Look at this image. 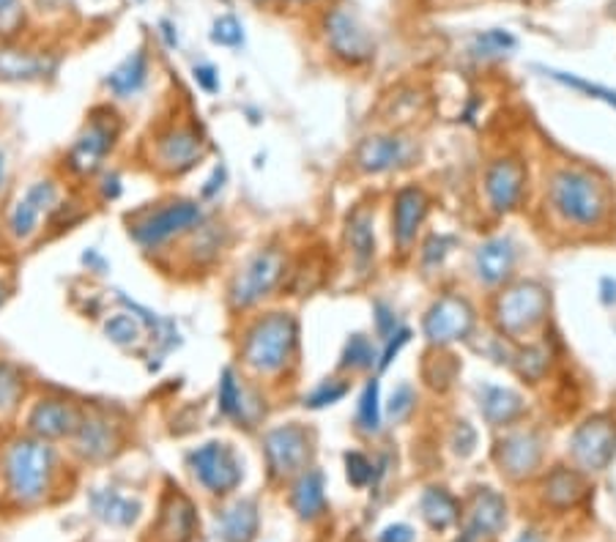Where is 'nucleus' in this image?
Segmentation results:
<instances>
[{"label": "nucleus", "mask_w": 616, "mask_h": 542, "mask_svg": "<svg viewBox=\"0 0 616 542\" xmlns=\"http://www.w3.org/2000/svg\"><path fill=\"white\" fill-rule=\"evenodd\" d=\"M56 452L41 439H20L7 452V488L20 504H36L50 491Z\"/></svg>", "instance_id": "obj_1"}, {"label": "nucleus", "mask_w": 616, "mask_h": 542, "mask_svg": "<svg viewBox=\"0 0 616 542\" xmlns=\"http://www.w3.org/2000/svg\"><path fill=\"white\" fill-rule=\"evenodd\" d=\"M299 340V323L288 312L260 318L244 337V361L255 373L272 375L288 365Z\"/></svg>", "instance_id": "obj_2"}, {"label": "nucleus", "mask_w": 616, "mask_h": 542, "mask_svg": "<svg viewBox=\"0 0 616 542\" xmlns=\"http://www.w3.org/2000/svg\"><path fill=\"white\" fill-rule=\"evenodd\" d=\"M551 200L565 220L578 225H594L605 214V193L587 173L562 170L551 184Z\"/></svg>", "instance_id": "obj_3"}, {"label": "nucleus", "mask_w": 616, "mask_h": 542, "mask_svg": "<svg viewBox=\"0 0 616 542\" xmlns=\"http://www.w3.org/2000/svg\"><path fill=\"white\" fill-rule=\"evenodd\" d=\"M283 255L278 249H263V252L252 255L247 263L238 269V274L231 283V305L233 307H252L258 305L263 296L274 291V285L283 278Z\"/></svg>", "instance_id": "obj_4"}, {"label": "nucleus", "mask_w": 616, "mask_h": 542, "mask_svg": "<svg viewBox=\"0 0 616 542\" xmlns=\"http://www.w3.org/2000/svg\"><path fill=\"white\" fill-rule=\"evenodd\" d=\"M545 312H549V294H545L543 285L538 283L515 285V288H509L507 294L498 299L496 307L498 327L507 334H513V337L538 327L545 318Z\"/></svg>", "instance_id": "obj_5"}, {"label": "nucleus", "mask_w": 616, "mask_h": 542, "mask_svg": "<svg viewBox=\"0 0 616 542\" xmlns=\"http://www.w3.org/2000/svg\"><path fill=\"white\" fill-rule=\"evenodd\" d=\"M195 477L211 493H231L242 482V464L236 452L222 441H209L189 455Z\"/></svg>", "instance_id": "obj_6"}, {"label": "nucleus", "mask_w": 616, "mask_h": 542, "mask_svg": "<svg viewBox=\"0 0 616 542\" xmlns=\"http://www.w3.org/2000/svg\"><path fill=\"white\" fill-rule=\"evenodd\" d=\"M263 449H267L272 475L291 477L305 469L307 460H310V435H307V430L301 424H280V428L267 433Z\"/></svg>", "instance_id": "obj_7"}, {"label": "nucleus", "mask_w": 616, "mask_h": 542, "mask_svg": "<svg viewBox=\"0 0 616 542\" xmlns=\"http://www.w3.org/2000/svg\"><path fill=\"white\" fill-rule=\"evenodd\" d=\"M200 222V209L189 200H178V204H168L164 209L153 211L146 220L137 222L132 227V238H135L140 247H159L168 238L178 236V233H187L189 227H195Z\"/></svg>", "instance_id": "obj_8"}, {"label": "nucleus", "mask_w": 616, "mask_h": 542, "mask_svg": "<svg viewBox=\"0 0 616 542\" xmlns=\"http://www.w3.org/2000/svg\"><path fill=\"white\" fill-rule=\"evenodd\" d=\"M572 458L581 469L600 471L616 452V428L608 417H592L572 435Z\"/></svg>", "instance_id": "obj_9"}, {"label": "nucleus", "mask_w": 616, "mask_h": 542, "mask_svg": "<svg viewBox=\"0 0 616 542\" xmlns=\"http://www.w3.org/2000/svg\"><path fill=\"white\" fill-rule=\"evenodd\" d=\"M475 327V310L460 296H444L424 316V334L430 343L447 345L464 340Z\"/></svg>", "instance_id": "obj_10"}, {"label": "nucleus", "mask_w": 616, "mask_h": 542, "mask_svg": "<svg viewBox=\"0 0 616 542\" xmlns=\"http://www.w3.org/2000/svg\"><path fill=\"white\" fill-rule=\"evenodd\" d=\"M327 36L332 50L350 63L368 61L373 56V39L348 9H334L327 20Z\"/></svg>", "instance_id": "obj_11"}, {"label": "nucleus", "mask_w": 616, "mask_h": 542, "mask_svg": "<svg viewBox=\"0 0 616 542\" xmlns=\"http://www.w3.org/2000/svg\"><path fill=\"white\" fill-rule=\"evenodd\" d=\"M56 198H58V189L52 181H36L34 187H28V193L14 204L12 217H9L12 236L20 238V242H28L30 236H36L41 214L56 206Z\"/></svg>", "instance_id": "obj_12"}, {"label": "nucleus", "mask_w": 616, "mask_h": 542, "mask_svg": "<svg viewBox=\"0 0 616 542\" xmlns=\"http://www.w3.org/2000/svg\"><path fill=\"white\" fill-rule=\"evenodd\" d=\"M115 143V130H110V124H102V121H94L83 135L74 140L72 151H69V168L74 173L91 175L102 168L104 157L113 151Z\"/></svg>", "instance_id": "obj_13"}, {"label": "nucleus", "mask_w": 616, "mask_h": 542, "mask_svg": "<svg viewBox=\"0 0 616 542\" xmlns=\"http://www.w3.org/2000/svg\"><path fill=\"white\" fill-rule=\"evenodd\" d=\"M79 417L77 408L66 401H41L36 403L34 411H30L28 424L41 441L45 439H66V435L77 433Z\"/></svg>", "instance_id": "obj_14"}, {"label": "nucleus", "mask_w": 616, "mask_h": 542, "mask_svg": "<svg viewBox=\"0 0 616 542\" xmlns=\"http://www.w3.org/2000/svg\"><path fill=\"white\" fill-rule=\"evenodd\" d=\"M496 460L502 466L504 475L513 480H523V477L534 475L540 464V441L534 433H515L504 439L496 449Z\"/></svg>", "instance_id": "obj_15"}, {"label": "nucleus", "mask_w": 616, "mask_h": 542, "mask_svg": "<svg viewBox=\"0 0 616 542\" xmlns=\"http://www.w3.org/2000/svg\"><path fill=\"white\" fill-rule=\"evenodd\" d=\"M523 181H526V170L520 168L518 162L513 159H502V162L493 164L488 170V198H491L493 209L496 211H509L515 209V204L523 195Z\"/></svg>", "instance_id": "obj_16"}, {"label": "nucleus", "mask_w": 616, "mask_h": 542, "mask_svg": "<svg viewBox=\"0 0 616 542\" xmlns=\"http://www.w3.org/2000/svg\"><path fill=\"white\" fill-rule=\"evenodd\" d=\"M159 164L170 173H184L204 157V140L193 130H173L159 140Z\"/></svg>", "instance_id": "obj_17"}, {"label": "nucleus", "mask_w": 616, "mask_h": 542, "mask_svg": "<svg viewBox=\"0 0 616 542\" xmlns=\"http://www.w3.org/2000/svg\"><path fill=\"white\" fill-rule=\"evenodd\" d=\"M507 523V504L498 493H493L491 488H482L475 493L469 509V540L471 537H493L504 529Z\"/></svg>", "instance_id": "obj_18"}, {"label": "nucleus", "mask_w": 616, "mask_h": 542, "mask_svg": "<svg viewBox=\"0 0 616 542\" xmlns=\"http://www.w3.org/2000/svg\"><path fill=\"white\" fill-rule=\"evenodd\" d=\"M195 531V509L182 493H170L157 523L159 542H189Z\"/></svg>", "instance_id": "obj_19"}, {"label": "nucleus", "mask_w": 616, "mask_h": 542, "mask_svg": "<svg viewBox=\"0 0 616 542\" xmlns=\"http://www.w3.org/2000/svg\"><path fill=\"white\" fill-rule=\"evenodd\" d=\"M115 428L108 419H83L74 433V449L85 460H104L115 449Z\"/></svg>", "instance_id": "obj_20"}, {"label": "nucleus", "mask_w": 616, "mask_h": 542, "mask_svg": "<svg viewBox=\"0 0 616 542\" xmlns=\"http://www.w3.org/2000/svg\"><path fill=\"white\" fill-rule=\"evenodd\" d=\"M424 211H428V200L419 189L408 187L401 189L395 198V238L401 247H408L417 236L419 225L424 220Z\"/></svg>", "instance_id": "obj_21"}, {"label": "nucleus", "mask_w": 616, "mask_h": 542, "mask_svg": "<svg viewBox=\"0 0 616 542\" xmlns=\"http://www.w3.org/2000/svg\"><path fill=\"white\" fill-rule=\"evenodd\" d=\"M477 274L480 280H485L488 285H496L502 280L509 278V271H513L515 263V249L507 238H491V242L482 244L477 249Z\"/></svg>", "instance_id": "obj_22"}, {"label": "nucleus", "mask_w": 616, "mask_h": 542, "mask_svg": "<svg viewBox=\"0 0 616 542\" xmlns=\"http://www.w3.org/2000/svg\"><path fill=\"white\" fill-rule=\"evenodd\" d=\"M408 148L401 137H368L359 146L357 162L362 170L370 173H381V170H392L406 159Z\"/></svg>", "instance_id": "obj_23"}, {"label": "nucleus", "mask_w": 616, "mask_h": 542, "mask_svg": "<svg viewBox=\"0 0 616 542\" xmlns=\"http://www.w3.org/2000/svg\"><path fill=\"white\" fill-rule=\"evenodd\" d=\"M217 531L225 542H252L258 534V507L252 502H236L217 515Z\"/></svg>", "instance_id": "obj_24"}, {"label": "nucleus", "mask_w": 616, "mask_h": 542, "mask_svg": "<svg viewBox=\"0 0 616 542\" xmlns=\"http://www.w3.org/2000/svg\"><path fill=\"white\" fill-rule=\"evenodd\" d=\"M146 77H148V58L143 50H135L130 58H124V61L110 72L108 88L113 90L119 99H130L135 97V94H140L143 85H146Z\"/></svg>", "instance_id": "obj_25"}, {"label": "nucleus", "mask_w": 616, "mask_h": 542, "mask_svg": "<svg viewBox=\"0 0 616 542\" xmlns=\"http://www.w3.org/2000/svg\"><path fill=\"white\" fill-rule=\"evenodd\" d=\"M56 69V61L36 52L0 50V79H39Z\"/></svg>", "instance_id": "obj_26"}, {"label": "nucleus", "mask_w": 616, "mask_h": 542, "mask_svg": "<svg viewBox=\"0 0 616 542\" xmlns=\"http://www.w3.org/2000/svg\"><path fill=\"white\" fill-rule=\"evenodd\" d=\"M91 509L99 520L110 526H130L135 523L140 504L132 502L130 496L119 491H94L91 493Z\"/></svg>", "instance_id": "obj_27"}, {"label": "nucleus", "mask_w": 616, "mask_h": 542, "mask_svg": "<svg viewBox=\"0 0 616 542\" xmlns=\"http://www.w3.org/2000/svg\"><path fill=\"white\" fill-rule=\"evenodd\" d=\"M583 493H587V485H583L581 477L570 469H554L543 485L545 502L556 509L572 507V504L581 502Z\"/></svg>", "instance_id": "obj_28"}, {"label": "nucleus", "mask_w": 616, "mask_h": 542, "mask_svg": "<svg viewBox=\"0 0 616 542\" xmlns=\"http://www.w3.org/2000/svg\"><path fill=\"white\" fill-rule=\"evenodd\" d=\"M294 509L299 513V518H318L327 507V493H323V475L321 471H307L299 477V482L294 485Z\"/></svg>", "instance_id": "obj_29"}, {"label": "nucleus", "mask_w": 616, "mask_h": 542, "mask_svg": "<svg viewBox=\"0 0 616 542\" xmlns=\"http://www.w3.org/2000/svg\"><path fill=\"white\" fill-rule=\"evenodd\" d=\"M482 414L491 424H509L523 414V401L504 386H485L482 390Z\"/></svg>", "instance_id": "obj_30"}, {"label": "nucleus", "mask_w": 616, "mask_h": 542, "mask_svg": "<svg viewBox=\"0 0 616 542\" xmlns=\"http://www.w3.org/2000/svg\"><path fill=\"white\" fill-rule=\"evenodd\" d=\"M419 507H422V515L430 529L435 531L449 529V526L458 520L460 513L458 502H455L444 488H428V491L422 493V504H419Z\"/></svg>", "instance_id": "obj_31"}, {"label": "nucleus", "mask_w": 616, "mask_h": 542, "mask_svg": "<svg viewBox=\"0 0 616 542\" xmlns=\"http://www.w3.org/2000/svg\"><path fill=\"white\" fill-rule=\"evenodd\" d=\"M247 392L244 386L238 384L236 373L233 370H222V379H220V411L225 417L236 419V422H249L247 417Z\"/></svg>", "instance_id": "obj_32"}, {"label": "nucleus", "mask_w": 616, "mask_h": 542, "mask_svg": "<svg viewBox=\"0 0 616 542\" xmlns=\"http://www.w3.org/2000/svg\"><path fill=\"white\" fill-rule=\"evenodd\" d=\"M348 242L359 263H368L373 258V227H370L368 214H354L348 222Z\"/></svg>", "instance_id": "obj_33"}, {"label": "nucleus", "mask_w": 616, "mask_h": 542, "mask_svg": "<svg viewBox=\"0 0 616 542\" xmlns=\"http://www.w3.org/2000/svg\"><path fill=\"white\" fill-rule=\"evenodd\" d=\"M104 334H108L115 345H121V348H130V345H135L137 340L143 337V327L130 312H115L113 318L104 321Z\"/></svg>", "instance_id": "obj_34"}, {"label": "nucleus", "mask_w": 616, "mask_h": 542, "mask_svg": "<svg viewBox=\"0 0 616 542\" xmlns=\"http://www.w3.org/2000/svg\"><path fill=\"white\" fill-rule=\"evenodd\" d=\"M23 375L12 365H0V414H12L23 397Z\"/></svg>", "instance_id": "obj_35"}, {"label": "nucleus", "mask_w": 616, "mask_h": 542, "mask_svg": "<svg viewBox=\"0 0 616 542\" xmlns=\"http://www.w3.org/2000/svg\"><path fill=\"white\" fill-rule=\"evenodd\" d=\"M375 361V350H373V343H370L365 334H354V337L348 340V345H345V354H343V368H354V370H368L373 368Z\"/></svg>", "instance_id": "obj_36"}, {"label": "nucleus", "mask_w": 616, "mask_h": 542, "mask_svg": "<svg viewBox=\"0 0 616 542\" xmlns=\"http://www.w3.org/2000/svg\"><path fill=\"white\" fill-rule=\"evenodd\" d=\"M357 422L365 433H375L381 424V411H379V384L370 381L362 392V401H359V414Z\"/></svg>", "instance_id": "obj_37"}, {"label": "nucleus", "mask_w": 616, "mask_h": 542, "mask_svg": "<svg viewBox=\"0 0 616 542\" xmlns=\"http://www.w3.org/2000/svg\"><path fill=\"white\" fill-rule=\"evenodd\" d=\"M518 370L529 381L543 379V373L549 370V354L543 348H526L518 359Z\"/></svg>", "instance_id": "obj_38"}, {"label": "nucleus", "mask_w": 616, "mask_h": 542, "mask_svg": "<svg viewBox=\"0 0 616 542\" xmlns=\"http://www.w3.org/2000/svg\"><path fill=\"white\" fill-rule=\"evenodd\" d=\"M211 39L222 47H238L244 41V28L236 17H220L211 30Z\"/></svg>", "instance_id": "obj_39"}, {"label": "nucleus", "mask_w": 616, "mask_h": 542, "mask_svg": "<svg viewBox=\"0 0 616 542\" xmlns=\"http://www.w3.org/2000/svg\"><path fill=\"white\" fill-rule=\"evenodd\" d=\"M513 36L509 34H502V30H488V34H482L480 39L475 41V50L477 56H502V52L513 50Z\"/></svg>", "instance_id": "obj_40"}, {"label": "nucleus", "mask_w": 616, "mask_h": 542, "mask_svg": "<svg viewBox=\"0 0 616 542\" xmlns=\"http://www.w3.org/2000/svg\"><path fill=\"white\" fill-rule=\"evenodd\" d=\"M345 466H348L350 485L365 488L373 480V464H370L365 455H359V452H348V455H345Z\"/></svg>", "instance_id": "obj_41"}, {"label": "nucleus", "mask_w": 616, "mask_h": 542, "mask_svg": "<svg viewBox=\"0 0 616 542\" xmlns=\"http://www.w3.org/2000/svg\"><path fill=\"white\" fill-rule=\"evenodd\" d=\"M345 390H348L345 384H337V381H327V384L318 386V390L312 392L310 397H305V406H310V408L332 406V403H337L340 397L345 395Z\"/></svg>", "instance_id": "obj_42"}, {"label": "nucleus", "mask_w": 616, "mask_h": 542, "mask_svg": "<svg viewBox=\"0 0 616 542\" xmlns=\"http://www.w3.org/2000/svg\"><path fill=\"white\" fill-rule=\"evenodd\" d=\"M551 77L559 79V83H565V85H572V88H578V90H587V94H594V97H597V99H603V102L614 104V108H616V90L600 88V85H592V83H583V79L570 77V74H562V72H551Z\"/></svg>", "instance_id": "obj_43"}, {"label": "nucleus", "mask_w": 616, "mask_h": 542, "mask_svg": "<svg viewBox=\"0 0 616 542\" xmlns=\"http://www.w3.org/2000/svg\"><path fill=\"white\" fill-rule=\"evenodd\" d=\"M411 408H414L411 386H408V384L397 386L395 395H392V401H390V414L395 419H403V417H408V411H411Z\"/></svg>", "instance_id": "obj_44"}, {"label": "nucleus", "mask_w": 616, "mask_h": 542, "mask_svg": "<svg viewBox=\"0 0 616 542\" xmlns=\"http://www.w3.org/2000/svg\"><path fill=\"white\" fill-rule=\"evenodd\" d=\"M195 79H198L200 88L209 90V94H214V90L220 88V79H217L214 66H195Z\"/></svg>", "instance_id": "obj_45"}, {"label": "nucleus", "mask_w": 616, "mask_h": 542, "mask_svg": "<svg viewBox=\"0 0 616 542\" xmlns=\"http://www.w3.org/2000/svg\"><path fill=\"white\" fill-rule=\"evenodd\" d=\"M381 542H414V531L403 523L390 526V529L381 531Z\"/></svg>", "instance_id": "obj_46"}, {"label": "nucleus", "mask_w": 616, "mask_h": 542, "mask_svg": "<svg viewBox=\"0 0 616 542\" xmlns=\"http://www.w3.org/2000/svg\"><path fill=\"white\" fill-rule=\"evenodd\" d=\"M395 337L397 340H390V345H386V354H384V361H381V368H386V365H390V361L395 359L397 350H401L403 345L408 343V332H406V329H401V332H397Z\"/></svg>", "instance_id": "obj_47"}, {"label": "nucleus", "mask_w": 616, "mask_h": 542, "mask_svg": "<svg viewBox=\"0 0 616 542\" xmlns=\"http://www.w3.org/2000/svg\"><path fill=\"white\" fill-rule=\"evenodd\" d=\"M17 3L20 0H0V25L9 17H17Z\"/></svg>", "instance_id": "obj_48"}, {"label": "nucleus", "mask_w": 616, "mask_h": 542, "mask_svg": "<svg viewBox=\"0 0 616 542\" xmlns=\"http://www.w3.org/2000/svg\"><path fill=\"white\" fill-rule=\"evenodd\" d=\"M379 327H381V334H390L392 332L390 327H395V321H392L390 312H386L384 307H379Z\"/></svg>", "instance_id": "obj_49"}, {"label": "nucleus", "mask_w": 616, "mask_h": 542, "mask_svg": "<svg viewBox=\"0 0 616 542\" xmlns=\"http://www.w3.org/2000/svg\"><path fill=\"white\" fill-rule=\"evenodd\" d=\"M3 178H7V153L0 151V187H3Z\"/></svg>", "instance_id": "obj_50"}, {"label": "nucleus", "mask_w": 616, "mask_h": 542, "mask_svg": "<svg viewBox=\"0 0 616 542\" xmlns=\"http://www.w3.org/2000/svg\"><path fill=\"white\" fill-rule=\"evenodd\" d=\"M518 542H543V540H540V537H538V534H534V531H526V534H523V537H520V540H518Z\"/></svg>", "instance_id": "obj_51"}, {"label": "nucleus", "mask_w": 616, "mask_h": 542, "mask_svg": "<svg viewBox=\"0 0 616 542\" xmlns=\"http://www.w3.org/2000/svg\"><path fill=\"white\" fill-rule=\"evenodd\" d=\"M3 299H7V291H3V285H0V305H3Z\"/></svg>", "instance_id": "obj_52"}]
</instances>
